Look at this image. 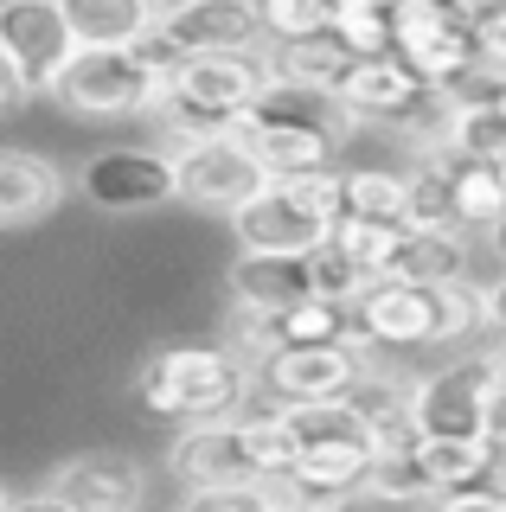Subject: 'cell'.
<instances>
[{
	"label": "cell",
	"instance_id": "1",
	"mask_svg": "<svg viewBox=\"0 0 506 512\" xmlns=\"http://www.w3.org/2000/svg\"><path fill=\"white\" fill-rule=\"evenodd\" d=\"M257 384H263L257 365L237 359L231 346H154L135 372V397H141V410L167 416L180 429H199V423L244 416Z\"/></svg>",
	"mask_w": 506,
	"mask_h": 512
},
{
	"label": "cell",
	"instance_id": "2",
	"mask_svg": "<svg viewBox=\"0 0 506 512\" xmlns=\"http://www.w3.org/2000/svg\"><path fill=\"white\" fill-rule=\"evenodd\" d=\"M487 327V288L474 282H372L353 301V333L385 352L410 346H455Z\"/></svg>",
	"mask_w": 506,
	"mask_h": 512
},
{
	"label": "cell",
	"instance_id": "3",
	"mask_svg": "<svg viewBox=\"0 0 506 512\" xmlns=\"http://www.w3.org/2000/svg\"><path fill=\"white\" fill-rule=\"evenodd\" d=\"M295 429L289 416H231V423H199L180 429L167 468L186 480V487H263V480L295 468Z\"/></svg>",
	"mask_w": 506,
	"mask_h": 512
},
{
	"label": "cell",
	"instance_id": "4",
	"mask_svg": "<svg viewBox=\"0 0 506 512\" xmlns=\"http://www.w3.org/2000/svg\"><path fill=\"white\" fill-rule=\"evenodd\" d=\"M346 128L353 122L334 109V96L270 84V96L237 122V141L257 154V167L270 173V180H314V173H334V154H340Z\"/></svg>",
	"mask_w": 506,
	"mask_h": 512
},
{
	"label": "cell",
	"instance_id": "5",
	"mask_svg": "<svg viewBox=\"0 0 506 512\" xmlns=\"http://www.w3.org/2000/svg\"><path fill=\"white\" fill-rule=\"evenodd\" d=\"M340 218H346L340 173H314V180H270L231 218V231L244 256H308L334 237Z\"/></svg>",
	"mask_w": 506,
	"mask_h": 512
},
{
	"label": "cell",
	"instance_id": "6",
	"mask_svg": "<svg viewBox=\"0 0 506 512\" xmlns=\"http://www.w3.org/2000/svg\"><path fill=\"white\" fill-rule=\"evenodd\" d=\"M167 90L173 84L154 77L129 45V52H77L52 96L77 122H135V116H161Z\"/></svg>",
	"mask_w": 506,
	"mask_h": 512
},
{
	"label": "cell",
	"instance_id": "7",
	"mask_svg": "<svg viewBox=\"0 0 506 512\" xmlns=\"http://www.w3.org/2000/svg\"><path fill=\"white\" fill-rule=\"evenodd\" d=\"M77 192L97 212L129 218V212H154V205L180 199V154L161 148H103L77 167Z\"/></svg>",
	"mask_w": 506,
	"mask_h": 512
},
{
	"label": "cell",
	"instance_id": "8",
	"mask_svg": "<svg viewBox=\"0 0 506 512\" xmlns=\"http://www.w3.org/2000/svg\"><path fill=\"white\" fill-rule=\"evenodd\" d=\"M500 372H494V352L481 359H455L442 372L410 384V416H417L423 436H481L487 416L500 404Z\"/></svg>",
	"mask_w": 506,
	"mask_h": 512
},
{
	"label": "cell",
	"instance_id": "9",
	"mask_svg": "<svg viewBox=\"0 0 506 512\" xmlns=\"http://www.w3.org/2000/svg\"><path fill=\"white\" fill-rule=\"evenodd\" d=\"M0 52L33 84V96H52L84 45H77L58 0H0Z\"/></svg>",
	"mask_w": 506,
	"mask_h": 512
},
{
	"label": "cell",
	"instance_id": "10",
	"mask_svg": "<svg viewBox=\"0 0 506 512\" xmlns=\"http://www.w3.org/2000/svg\"><path fill=\"white\" fill-rule=\"evenodd\" d=\"M263 186H270V173L257 167V154H250L237 135L180 148V205H193V212H225V218H237Z\"/></svg>",
	"mask_w": 506,
	"mask_h": 512
},
{
	"label": "cell",
	"instance_id": "11",
	"mask_svg": "<svg viewBox=\"0 0 506 512\" xmlns=\"http://www.w3.org/2000/svg\"><path fill=\"white\" fill-rule=\"evenodd\" d=\"M398 58L430 90H462V84H474V71H481L474 26L455 20L442 0H430V7H417L410 20H398Z\"/></svg>",
	"mask_w": 506,
	"mask_h": 512
},
{
	"label": "cell",
	"instance_id": "12",
	"mask_svg": "<svg viewBox=\"0 0 506 512\" xmlns=\"http://www.w3.org/2000/svg\"><path fill=\"white\" fill-rule=\"evenodd\" d=\"M423 103H430V84H423L398 52L391 58H353V71H346L340 90H334V109L346 122H372V128H391V135H398Z\"/></svg>",
	"mask_w": 506,
	"mask_h": 512
},
{
	"label": "cell",
	"instance_id": "13",
	"mask_svg": "<svg viewBox=\"0 0 506 512\" xmlns=\"http://www.w3.org/2000/svg\"><path fill=\"white\" fill-rule=\"evenodd\" d=\"M257 378L276 404H340V397L359 391L366 359H359L353 340L346 346H282Z\"/></svg>",
	"mask_w": 506,
	"mask_h": 512
},
{
	"label": "cell",
	"instance_id": "14",
	"mask_svg": "<svg viewBox=\"0 0 506 512\" xmlns=\"http://www.w3.org/2000/svg\"><path fill=\"white\" fill-rule=\"evenodd\" d=\"M52 493L77 512H141V500H148V468L116 455V448H90V455L58 461Z\"/></svg>",
	"mask_w": 506,
	"mask_h": 512
},
{
	"label": "cell",
	"instance_id": "15",
	"mask_svg": "<svg viewBox=\"0 0 506 512\" xmlns=\"http://www.w3.org/2000/svg\"><path fill=\"white\" fill-rule=\"evenodd\" d=\"M186 58H237L250 45H263V13L257 0H186V7L161 13Z\"/></svg>",
	"mask_w": 506,
	"mask_h": 512
},
{
	"label": "cell",
	"instance_id": "16",
	"mask_svg": "<svg viewBox=\"0 0 506 512\" xmlns=\"http://www.w3.org/2000/svg\"><path fill=\"white\" fill-rule=\"evenodd\" d=\"M225 288L244 314H270V320L302 308V301H321L308 276V256H237L225 269Z\"/></svg>",
	"mask_w": 506,
	"mask_h": 512
},
{
	"label": "cell",
	"instance_id": "17",
	"mask_svg": "<svg viewBox=\"0 0 506 512\" xmlns=\"http://www.w3.org/2000/svg\"><path fill=\"white\" fill-rule=\"evenodd\" d=\"M65 199V173L33 148H0V231H26V224L52 218Z\"/></svg>",
	"mask_w": 506,
	"mask_h": 512
},
{
	"label": "cell",
	"instance_id": "18",
	"mask_svg": "<svg viewBox=\"0 0 506 512\" xmlns=\"http://www.w3.org/2000/svg\"><path fill=\"white\" fill-rule=\"evenodd\" d=\"M58 7H65L84 52H129V45H141L161 26L154 0H58Z\"/></svg>",
	"mask_w": 506,
	"mask_h": 512
},
{
	"label": "cell",
	"instance_id": "19",
	"mask_svg": "<svg viewBox=\"0 0 506 512\" xmlns=\"http://www.w3.org/2000/svg\"><path fill=\"white\" fill-rule=\"evenodd\" d=\"M270 77L282 90H308V96H334L340 77L353 71V52L334 39V32H321V39H289V45H270Z\"/></svg>",
	"mask_w": 506,
	"mask_h": 512
},
{
	"label": "cell",
	"instance_id": "20",
	"mask_svg": "<svg viewBox=\"0 0 506 512\" xmlns=\"http://www.w3.org/2000/svg\"><path fill=\"white\" fill-rule=\"evenodd\" d=\"M462 269H468V244H462V231H417V224H404V244L398 256H391V276L385 282H462Z\"/></svg>",
	"mask_w": 506,
	"mask_h": 512
},
{
	"label": "cell",
	"instance_id": "21",
	"mask_svg": "<svg viewBox=\"0 0 506 512\" xmlns=\"http://www.w3.org/2000/svg\"><path fill=\"white\" fill-rule=\"evenodd\" d=\"M417 461H423V474H430L436 500L494 474V455H487L481 436H423V442H417Z\"/></svg>",
	"mask_w": 506,
	"mask_h": 512
},
{
	"label": "cell",
	"instance_id": "22",
	"mask_svg": "<svg viewBox=\"0 0 506 512\" xmlns=\"http://www.w3.org/2000/svg\"><path fill=\"white\" fill-rule=\"evenodd\" d=\"M346 212L353 218H378V224H410V173L391 167H346L340 173Z\"/></svg>",
	"mask_w": 506,
	"mask_h": 512
},
{
	"label": "cell",
	"instance_id": "23",
	"mask_svg": "<svg viewBox=\"0 0 506 512\" xmlns=\"http://www.w3.org/2000/svg\"><path fill=\"white\" fill-rule=\"evenodd\" d=\"M410 224L417 231H462L455 224V154H417V167H410Z\"/></svg>",
	"mask_w": 506,
	"mask_h": 512
},
{
	"label": "cell",
	"instance_id": "24",
	"mask_svg": "<svg viewBox=\"0 0 506 512\" xmlns=\"http://www.w3.org/2000/svg\"><path fill=\"white\" fill-rule=\"evenodd\" d=\"M500 218H506V167H487V160L455 154V224L494 231Z\"/></svg>",
	"mask_w": 506,
	"mask_h": 512
},
{
	"label": "cell",
	"instance_id": "25",
	"mask_svg": "<svg viewBox=\"0 0 506 512\" xmlns=\"http://www.w3.org/2000/svg\"><path fill=\"white\" fill-rule=\"evenodd\" d=\"M366 500H385V506H430L436 500L430 474H423V461H417V442H410V448H385V455L372 461Z\"/></svg>",
	"mask_w": 506,
	"mask_h": 512
},
{
	"label": "cell",
	"instance_id": "26",
	"mask_svg": "<svg viewBox=\"0 0 506 512\" xmlns=\"http://www.w3.org/2000/svg\"><path fill=\"white\" fill-rule=\"evenodd\" d=\"M334 244L353 256L372 282H385L391 276V256H398V244H404V224H378V218H353V212H346L334 224Z\"/></svg>",
	"mask_w": 506,
	"mask_h": 512
},
{
	"label": "cell",
	"instance_id": "27",
	"mask_svg": "<svg viewBox=\"0 0 506 512\" xmlns=\"http://www.w3.org/2000/svg\"><path fill=\"white\" fill-rule=\"evenodd\" d=\"M257 13H263V32H270L276 45H289V39H321V32H334L340 0H257Z\"/></svg>",
	"mask_w": 506,
	"mask_h": 512
},
{
	"label": "cell",
	"instance_id": "28",
	"mask_svg": "<svg viewBox=\"0 0 506 512\" xmlns=\"http://www.w3.org/2000/svg\"><path fill=\"white\" fill-rule=\"evenodd\" d=\"M308 276H314V295H321V301H340V308H353V301L372 288V276L334 244V237H327L321 250H308Z\"/></svg>",
	"mask_w": 506,
	"mask_h": 512
},
{
	"label": "cell",
	"instance_id": "29",
	"mask_svg": "<svg viewBox=\"0 0 506 512\" xmlns=\"http://www.w3.org/2000/svg\"><path fill=\"white\" fill-rule=\"evenodd\" d=\"M180 512H276L270 487H193Z\"/></svg>",
	"mask_w": 506,
	"mask_h": 512
},
{
	"label": "cell",
	"instance_id": "30",
	"mask_svg": "<svg viewBox=\"0 0 506 512\" xmlns=\"http://www.w3.org/2000/svg\"><path fill=\"white\" fill-rule=\"evenodd\" d=\"M430 512H506V480L487 474V480H474V487H455V493H442V500H430Z\"/></svg>",
	"mask_w": 506,
	"mask_h": 512
},
{
	"label": "cell",
	"instance_id": "31",
	"mask_svg": "<svg viewBox=\"0 0 506 512\" xmlns=\"http://www.w3.org/2000/svg\"><path fill=\"white\" fill-rule=\"evenodd\" d=\"M474 52H481V71L487 77H506V0L494 13L474 20Z\"/></svg>",
	"mask_w": 506,
	"mask_h": 512
},
{
	"label": "cell",
	"instance_id": "32",
	"mask_svg": "<svg viewBox=\"0 0 506 512\" xmlns=\"http://www.w3.org/2000/svg\"><path fill=\"white\" fill-rule=\"evenodd\" d=\"M26 103H33V84H26V77L13 71V58L0 52V122H7V116H20Z\"/></svg>",
	"mask_w": 506,
	"mask_h": 512
},
{
	"label": "cell",
	"instance_id": "33",
	"mask_svg": "<svg viewBox=\"0 0 506 512\" xmlns=\"http://www.w3.org/2000/svg\"><path fill=\"white\" fill-rule=\"evenodd\" d=\"M7 512H77V506H65L52 487H45V493H20V500H7Z\"/></svg>",
	"mask_w": 506,
	"mask_h": 512
},
{
	"label": "cell",
	"instance_id": "34",
	"mask_svg": "<svg viewBox=\"0 0 506 512\" xmlns=\"http://www.w3.org/2000/svg\"><path fill=\"white\" fill-rule=\"evenodd\" d=\"M442 7H449L455 20H468V26H474V20H481V13H494L500 0H442Z\"/></svg>",
	"mask_w": 506,
	"mask_h": 512
},
{
	"label": "cell",
	"instance_id": "35",
	"mask_svg": "<svg viewBox=\"0 0 506 512\" xmlns=\"http://www.w3.org/2000/svg\"><path fill=\"white\" fill-rule=\"evenodd\" d=\"M487 327H500V333H506V276L487 288Z\"/></svg>",
	"mask_w": 506,
	"mask_h": 512
},
{
	"label": "cell",
	"instance_id": "36",
	"mask_svg": "<svg viewBox=\"0 0 506 512\" xmlns=\"http://www.w3.org/2000/svg\"><path fill=\"white\" fill-rule=\"evenodd\" d=\"M487 237H494V256H506V218H500V224H494Z\"/></svg>",
	"mask_w": 506,
	"mask_h": 512
},
{
	"label": "cell",
	"instance_id": "37",
	"mask_svg": "<svg viewBox=\"0 0 506 512\" xmlns=\"http://www.w3.org/2000/svg\"><path fill=\"white\" fill-rule=\"evenodd\" d=\"M494 372H500V384H506V346H500V352H494Z\"/></svg>",
	"mask_w": 506,
	"mask_h": 512
},
{
	"label": "cell",
	"instance_id": "38",
	"mask_svg": "<svg viewBox=\"0 0 506 512\" xmlns=\"http://www.w3.org/2000/svg\"><path fill=\"white\" fill-rule=\"evenodd\" d=\"M154 7H161V13H173V7H186V0H154Z\"/></svg>",
	"mask_w": 506,
	"mask_h": 512
},
{
	"label": "cell",
	"instance_id": "39",
	"mask_svg": "<svg viewBox=\"0 0 506 512\" xmlns=\"http://www.w3.org/2000/svg\"><path fill=\"white\" fill-rule=\"evenodd\" d=\"M7 500H13V493H7V487H0V512H7Z\"/></svg>",
	"mask_w": 506,
	"mask_h": 512
},
{
	"label": "cell",
	"instance_id": "40",
	"mask_svg": "<svg viewBox=\"0 0 506 512\" xmlns=\"http://www.w3.org/2000/svg\"><path fill=\"white\" fill-rule=\"evenodd\" d=\"M276 512H308V506H276Z\"/></svg>",
	"mask_w": 506,
	"mask_h": 512
}]
</instances>
